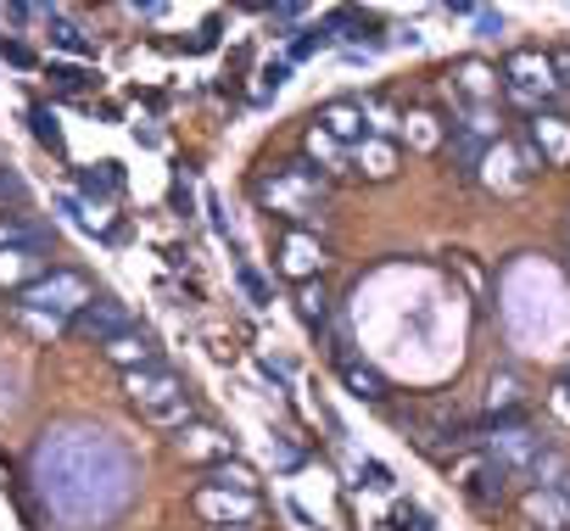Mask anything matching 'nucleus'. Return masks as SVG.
<instances>
[{
    "instance_id": "f257e3e1",
    "label": "nucleus",
    "mask_w": 570,
    "mask_h": 531,
    "mask_svg": "<svg viewBox=\"0 0 570 531\" xmlns=\"http://www.w3.org/2000/svg\"><path fill=\"white\" fill-rule=\"evenodd\" d=\"M257 201L279 218H292V229H314L325 218V179L308 163H279L274 174L257 179Z\"/></svg>"
},
{
    "instance_id": "f03ea898",
    "label": "nucleus",
    "mask_w": 570,
    "mask_h": 531,
    "mask_svg": "<svg viewBox=\"0 0 570 531\" xmlns=\"http://www.w3.org/2000/svg\"><path fill=\"white\" fill-rule=\"evenodd\" d=\"M124 392H129V403H135V409H140L151 425H163V431H185V425H196L190 386H185V381H179L168 364L124 375Z\"/></svg>"
},
{
    "instance_id": "7ed1b4c3",
    "label": "nucleus",
    "mask_w": 570,
    "mask_h": 531,
    "mask_svg": "<svg viewBox=\"0 0 570 531\" xmlns=\"http://www.w3.org/2000/svg\"><path fill=\"white\" fill-rule=\"evenodd\" d=\"M503 96H514L520 107H542V112L553 101H564V85L553 73V57L548 51H531V46L509 51L503 57Z\"/></svg>"
},
{
    "instance_id": "20e7f679",
    "label": "nucleus",
    "mask_w": 570,
    "mask_h": 531,
    "mask_svg": "<svg viewBox=\"0 0 570 531\" xmlns=\"http://www.w3.org/2000/svg\"><path fill=\"white\" fill-rule=\"evenodd\" d=\"M96 297H101V292H96L79 269H51V275H40V281H29V286L18 292V308L46 314V319H73V314H85Z\"/></svg>"
},
{
    "instance_id": "39448f33",
    "label": "nucleus",
    "mask_w": 570,
    "mask_h": 531,
    "mask_svg": "<svg viewBox=\"0 0 570 531\" xmlns=\"http://www.w3.org/2000/svg\"><path fill=\"white\" fill-rule=\"evenodd\" d=\"M190 509H196L213 531H246V525L263 514V498H257V492H235V486L202 481V486L190 492Z\"/></svg>"
},
{
    "instance_id": "423d86ee",
    "label": "nucleus",
    "mask_w": 570,
    "mask_h": 531,
    "mask_svg": "<svg viewBox=\"0 0 570 531\" xmlns=\"http://www.w3.org/2000/svg\"><path fill=\"white\" fill-rule=\"evenodd\" d=\"M453 481H459V492H464L475 509H498L514 475H509L503 464H492L487 453H470V459H459V464H453Z\"/></svg>"
},
{
    "instance_id": "0eeeda50",
    "label": "nucleus",
    "mask_w": 570,
    "mask_h": 531,
    "mask_svg": "<svg viewBox=\"0 0 570 531\" xmlns=\"http://www.w3.org/2000/svg\"><path fill=\"white\" fill-rule=\"evenodd\" d=\"M492 464H503L514 481L520 475H542V436H531V431H520V425H503L498 436H487V448H481Z\"/></svg>"
},
{
    "instance_id": "6e6552de",
    "label": "nucleus",
    "mask_w": 570,
    "mask_h": 531,
    "mask_svg": "<svg viewBox=\"0 0 570 531\" xmlns=\"http://www.w3.org/2000/svg\"><path fill=\"white\" fill-rule=\"evenodd\" d=\"M174 453H179L185 464H207V470H218V464L235 459V436L218 431V425H185V431H174Z\"/></svg>"
},
{
    "instance_id": "1a4fd4ad",
    "label": "nucleus",
    "mask_w": 570,
    "mask_h": 531,
    "mask_svg": "<svg viewBox=\"0 0 570 531\" xmlns=\"http://www.w3.org/2000/svg\"><path fill=\"white\" fill-rule=\"evenodd\" d=\"M320 269H325L320 235H314V229H285V235H279V275L297 281V286H308Z\"/></svg>"
},
{
    "instance_id": "9d476101",
    "label": "nucleus",
    "mask_w": 570,
    "mask_h": 531,
    "mask_svg": "<svg viewBox=\"0 0 570 531\" xmlns=\"http://www.w3.org/2000/svg\"><path fill=\"white\" fill-rule=\"evenodd\" d=\"M475 179L487 185V190H498V196H514L525 179H531V168L520 163V146H509V140H498L487 157H481V168H475Z\"/></svg>"
},
{
    "instance_id": "9b49d317",
    "label": "nucleus",
    "mask_w": 570,
    "mask_h": 531,
    "mask_svg": "<svg viewBox=\"0 0 570 531\" xmlns=\"http://www.w3.org/2000/svg\"><path fill=\"white\" fill-rule=\"evenodd\" d=\"M68 325H73L79 336H90L96 347H107L112 336H124V331H135V319H129V308H124L118 297H96V303H90L85 314H73Z\"/></svg>"
},
{
    "instance_id": "f8f14e48",
    "label": "nucleus",
    "mask_w": 570,
    "mask_h": 531,
    "mask_svg": "<svg viewBox=\"0 0 570 531\" xmlns=\"http://www.w3.org/2000/svg\"><path fill=\"white\" fill-rule=\"evenodd\" d=\"M101 358L107 364H118L124 375H135V370H157L163 364V353H157V342L135 325V331H124V336H112L107 347H101Z\"/></svg>"
},
{
    "instance_id": "ddd939ff",
    "label": "nucleus",
    "mask_w": 570,
    "mask_h": 531,
    "mask_svg": "<svg viewBox=\"0 0 570 531\" xmlns=\"http://www.w3.org/2000/svg\"><path fill=\"white\" fill-rule=\"evenodd\" d=\"M520 514H525L537 531H570V498H564L559 486H525Z\"/></svg>"
},
{
    "instance_id": "4468645a",
    "label": "nucleus",
    "mask_w": 570,
    "mask_h": 531,
    "mask_svg": "<svg viewBox=\"0 0 570 531\" xmlns=\"http://www.w3.org/2000/svg\"><path fill=\"white\" fill-rule=\"evenodd\" d=\"M453 90H459L470 107H492V101H498V90H503V73L470 57V62H459V68H453Z\"/></svg>"
},
{
    "instance_id": "2eb2a0df",
    "label": "nucleus",
    "mask_w": 570,
    "mask_h": 531,
    "mask_svg": "<svg viewBox=\"0 0 570 531\" xmlns=\"http://www.w3.org/2000/svg\"><path fill=\"white\" fill-rule=\"evenodd\" d=\"M331 140H342V146H358V140H370L364 135V107L358 101H331V107H320V118H314Z\"/></svg>"
},
{
    "instance_id": "dca6fc26",
    "label": "nucleus",
    "mask_w": 570,
    "mask_h": 531,
    "mask_svg": "<svg viewBox=\"0 0 570 531\" xmlns=\"http://www.w3.org/2000/svg\"><path fill=\"white\" fill-rule=\"evenodd\" d=\"M531 146H537L542 163H564V157H570V124L553 118V112H537V124H531Z\"/></svg>"
},
{
    "instance_id": "f3484780",
    "label": "nucleus",
    "mask_w": 570,
    "mask_h": 531,
    "mask_svg": "<svg viewBox=\"0 0 570 531\" xmlns=\"http://www.w3.org/2000/svg\"><path fill=\"white\" fill-rule=\"evenodd\" d=\"M353 163H358V174H370V179H392V174H397V146L381 140V135H370V140L353 146Z\"/></svg>"
},
{
    "instance_id": "a211bd4d",
    "label": "nucleus",
    "mask_w": 570,
    "mask_h": 531,
    "mask_svg": "<svg viewBox=\"0 0 570 531\" xmlns=\"http://www.w3.org/2000/svg\"><path fill=\"white\" fill-rule=\"evenodd\" d=\"M51 46H57V51H68V57H79V62H96V40H90L79 23H68L62 12L51 18Z\"/></svg>"
},
{
    "instance_id": "6ab92c4d",
    "label": "nucleus",
    "mask_w": 570,
    "mask_h": 531,
    "mask_svg": "<svg viewBox=\"0 0 570 531\" xmlns=\"http://www.w3.org/2000/svg\"><path fill=\"white\" fill-rule=\"evenodd\" d=\"M297 319H303L308 331H325V325H331V292H325L320 281L297 286Z\"/></svg>"
},
{
    "instance_id": "aec40b11",
    "label": "nucleus",
    "mask_w": 570,
    "mask_h": 531,
    "mask_svg": "<svg viewBox=\"0 0 570 531\" xmlns=\"http://www.w3.org/2000/svg\"><path fill=\"white\" fill-rule=\"evenodd\" d=\"M342 381H347V392H353V397H364V403H381V397H386V381H381L370 364L342 358Z\"/></svg>"
},
{
    "instance_id": "412c9836",
    "label": "nucleus",
    "mask_w": 570,
    "mask_h": 531,
    "mask_svg": "<svg viewBox=\"0 0 570 531\" xmlns=\"http://www.w3.org/2000/svg\"><path fill=\"white\" fill-rule=\"evenodd\" d=\"M403 135H409L414 151H436V146H442V124H436L425 107H414V112L403 118Z\"/></svg>"
},
{
    "instance_id": "4be33fe9",
    "label": "nucleus",
    "mask_w": 570,
    "mask_h": 531,
    "mask_svg": "<svg viewBox=\"0 0 570 531\" xmlns=\"http://www.w3.org/2000/svg\"><path fill=\"white\" fill-rule=\"evenodd\" d=\"M0 252H46V235L23 218H0Z\"/></svg>"
},
{
    "instance_id": "5701e85b",
    "label": "nucleus",
    "mask_w": 570,
    "mask_h": 531,
    "mask_svg": "<svg viewBox=\"0 0 570 531\" xmlns=\"http://www.w3.org/2000/svg\"><path fill=\"white\" fill-rule=\"evenodd\" d=\"M46 73H51V90H62V96H79V90H90V85H96V79H90V68H79V62H51Z\"/></svg>"
},
{
    "instance_id": "b1692460",
    "label": "nucleus",
    "mask_w": 570,
    "mask_h": 531,
    "mask_svg": "<svg viewBox=\"0 0 570 531\" xmlns=\"http://www.w3.org/2000/svg\"><path fill=\"white\" fill-rule=\"evenodd\" d=\"M18 275H35L40 281V252H0V286L18 281Z\"/></svg>"
},
{
    "instance_id": "393cba45",
    "label": "nucleus",
    "mask_w": 570,
    "mask_h": 531,
    "mask_svg": "<svg viewBox=\"0 0 570 531\" xmlns=\"http://www.w3.org/2000/svg\"><path fill=\"white\" fill-rule=\"evenodd\" d=\"M308 151H314L320 163H331V168H347V146H342V140H331L320 124L308 129Z\"/></svg>"
},
{
    "instance_id": "a878e982",
    "label": "nucleus",
    "mask_w": 570,
    "mask_h": 531,
    "mask_svg": "<svg viewBox=\"0 0 570 531\" xmlns=\"http://www.w3.org/2000/svg\"><path fill=\"white\" fill-rule=\"evenodd\" d=\"M79 185H85V196H112L124 185V174H118V163H101V168L79 174Z\"/></svg>"
},
{
    "instance_id": "bb28decb",
    "label": "nucleus",
    "mask_w": 570,
    "mask_h": 531,
    "mask_svg": "<svg viewBox=\"0 0 570 531\" xmlns=\"http://www.w3.org/2000/svg\"><path fill=\"white\" fill-rule=\"evenodd\" d=\"M207 481H213V486H235V492H257V475H252L246 464H235V459L218 464V470H207Z\"/></svg>"
},
{
    "instance_id": "cd10ccee",
    "label": "nucleus",
    "mask_w": 570,
    "mask_h": 531,
    "mask_svg": "<svg viewBox=\"0 0 570 531\" xmlns=\"http://www.w3.org/2000/svg\"><path fill=\"white\" fill-rule=\"evenodd\" d=\"M29 124H35V140H40L46 151H57V157H62V129H57V118H51L46 107H35V112H29Z\"/></svg>"
},
{
    "instance_id": "c85d7f7f",
    "label": "nucleus",
    "mask_w": 570,
    "mask_h": 531,
    "mask_svg": "<svg viewBox=\"0 0 570 531\" xmlns=\"http://www.w3.org/2000/svg\"><path fill=\"white\" fill-rule=\"evenodd\" d=\"M397 525H409V531H436V520H431L420 503H397Z\"/></svg>"
},
{
    "instance_id": "c756f323",
    "label": "nucleus",
    "mask_w": 570,
    "mask_h": 531,
    "mask_svg": "<svg viewBox=\"0 0 570 531\" xmlns=\"http://www.w3.org/2000/svg\"><path fill=\"white\" fill-rule=\"evenodd\" d=\"M235 281H240V292H246V297H252L257 308H268V286H263V281H257V275L246 269V263H240V269H235Z\"/></svg>"
},
{
    "instance_id": "7c9ffc66",
    "label": "nucleus",
    "mask_w": 570,
    "mask_h": 531,
    "mask_svg": "<svg viewBox=\"0 0 570 531\" xmlns=\"http://www.w3.org/2000/svg\"><path fill=\"white\" fill-rule=\"evenodd\" d=\"M514 403H520V386H514V375L492 381V409H514Z\"/></svg>"
},
{
    "instance_id": "2f4dec72",
    "label": "nucleus",
    "mask_w": 570,
    "mask_h": 531,
    "mask_svg": "<svg viewBox=\"0 0 570 531\" xmlns=\"http://www.w3.org/2000/svg\"><path fill=\"white\" fill-rule=\"evenodd\" d=\"M325 46H331V35H325V29H320V35H303V40H297V46H292V57H297V62H303V57H314V51H325Z\"/></svg>"
},
{
    "instance_id": "473e14b6",
    "label": "nucleus",
    "mask_w": 570,
    "mask_h": 531,
    "mask_svg": "<svg viewBox=\"0 0 570 531\" xmlns=\"http://www.w3.org/2000/svg\"><path fill=\"white\" fill-rule=\"evenodd\" d=\"M364 475H370V486H375V492H392V470H386L381 459H364Z\"/></svg>"
},
{
    "instance_id": "72a5a7b5",
    "label": "nucleus",
    "mask_w": 570,
    "mask_h": 531,
    "mask_svg": "<svg viewBox=\"0 0 570 531\" xmlns=\"http://www.w3.org/2000/svg\"><path fill=\"white\" fill-rule=\"evenodd\" d=\"M553 57V73H559V85L570 90V51H548Z\"/></svg>"
},
{
    "instance_id": "f704fd0d",
    "label": "nucleus",
    "mask_w": 570,
    "mask_h": 531,
    "mask_svg": "<svg viewBox=\"0 0 570 531\" xmlns=\"http://www.w3.org/2000/svg\"><path fill=\"white\" fill-rule=\"evenodd\" d=\"M475 29H481V40H492V35L503 29V18H492V12H481V18H475Z\"/></svg>"
}]
</instances>
